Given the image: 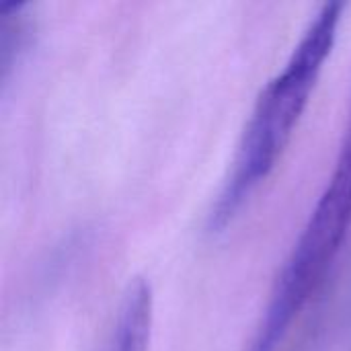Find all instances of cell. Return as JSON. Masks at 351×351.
I'll list each match as a JSON object with an SVG mask.
<instances>
[{"instance_id": "obj_1", "label": "cell", "mask_w": 351, "mask_h": 351, "mask_svg": "<svg viewBox=\"0 0 351 351\" xmlns=\"http://www.w3.org/2000/svg\"><path fill=\"white\" fill-rule=\"evenodd\" d=\"M341 2H327L304 29L284 68L265 84L243 132L232 171L216 202L212 222L226 224L251 191L274 171L290 144L337 39Z\"/></svg>"}, {"instance_id": "obj_2", "label": "cell", "mask_w": 351, "mask_h": 351, "mask_svg": "<svg viewBox=\"0 0 351 351\" xmlns=\"http://www.w3.org/2000/svg\"><path fill=\"white\" fill-rule=\"evenodd\" d=\"M351 228V115L333 173L274 288L249 351H278L339 255Z\"/></svg>"}, {"instance_id": "obj_3", "label": "cell", "mask_w": 351, "mask_h": 351, "mask_svg": "<svg viewBox=\"0 0 351 351\" xmlns=\"http://www.w3.org/2000/svg\"><path fill=\"white\" fill-rule=\"evenodd\" d=\"M152 311L150 286L144 280H134L121 298L107 351H148Z\"/></svg>"}]
</instances>
